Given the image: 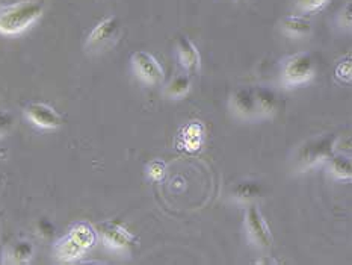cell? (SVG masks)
I'll return each mask as SVG.
<instances>
[{"mask_svg": "<svg viewBox=\"0 0 352 265\" xmlns=\"http://www.w3.org/2000/svg\"><path fill=\"white\" fill-rule=\"evenodd\" d=\"M11 262L14 264H26L34 256V246L29 241H19L17 244H14L11 252Z\"/></svg>", "mask_w": 352, "mask_h": 265, "instance_id": "cell-16", "label": "cell"}, {"mask_svg": "<svg viewBox=\"0 0 352 265\" xmlns=\"http://www.w3.org/2000/svg\"><path fill=\"white\" fill-rule=\"evenodd\" d=\"M252 93H254L257 116H271L272 112H275V109H277V96L272 89L258 87Z\"/></svg>", "mask_w": 352, "mask_h": 265, "instance_id": "cell-12", "label": "cell"}, {"mask_svg": "<svg viewBox=\"0 0 352 265\" xmlns=\"http://www.w3.org/2000/svg\"><path fill=\"white\" fill-rule=\"evenodd\" d=\"M36 231L43 238H50V237H53V233H55V226H53L49 220L43 218L36 223Z\"/></svg>", "mask_w": 352, "mask_h": 265, "instance_id": "cell-23", "label": "cell"}, {"mask_svg": "<svg viewBox=\"0 0 352 265\" xmlns=\"http://www.w3.org/2000/svg\"><path fill=\"white\" fill-rule=\"evenodd\" d=\"M26 117L30 123L41 129H58L63 125V117L45 103H30L26 108Z\"/></svg>", "mask_w": 352, "mask_h": 265, "instance_id": "cell-9", "label": "cell"}, {"mask_svg": "<svg viewBox=\"0 0 352 265\" xmlns=\"http://www.w3.org/2000/svg\"><path fill=\"white\" fill-rule=\"evenodd\" d=\"M148 173H150V176L153 179H156V180L162 179L164 174H165V164L160 162V161L151 162L150 167H148Z\"/></svg>", "mask_w": 352, "mask_h": 265, "instance_id": "cell-24", "label": "cell"}, {"mask_svg": "<svg viewBox=\"0 0 352 265\" xmlns=\"http://www.w3.org/2000/svg\"><path fill=\"white\" fill-rule=\"evenodd\" d=\"M96 242V231L88 223H78L55 247V255L60 262H73L85 255Z\"/></svg>", "mask_w": 352, "mask_h": 265, "instance_id": "cell-2", "label": "cell"}, {"mask_svg": "<svg viewBox=\"0 0 352 265\" xmlns=\"http://www.w3.org/2000/svg\"><path fill=\"white\" fill-rule=\"evenodd\" d=\"M232 105L236 114H239L242 117L257 116L254 93L251 89H237L232 97Z\"/></svg>", "mask_w": 352, "mask_h": 265, "instance_id": "cell-11", "label": "cell"}, {"mask_svg": "<svg viewBox=\"0 0 352 265\" xmlns=\"http://www.w3.org/2000/svg\"><path fill=\"white\" fill-rule=\"evenodd\" d=\"M336 149V136L322 135L318 138H311L298 149L295 155L296 169L305 171L320 162L328 161L334 155Z\"/></svg>", "mask_w": 352, "mask_h": 265, "instance_id": "cell-3", "label": "cell"}, {"mask_svg": "<svg viewBox=\"0 0 352 265\" xmlns=\"http://www.w3.org/2000/svg\"><path fill=\"white\" fill-rule=\"evenodd\" d=\"M336 74H338V78L342 81H351V55L346 56L345 61H342V63L338 65V70H336Z\"/></svg>", "mask_w": 352, "mask_h": 265, "instance_id": "cell-21", "label": "cell"}, {"mask_svg": "<svg viewBox=\"0 0 352 265\" xmlns=\"http://www.w3.org/2000/svg\"><path fill=\"white\" fill-rule=\"evenodd\" d=\"M132 64L138 78L150 85H157L164 79V68L148 52L138 50L132 55Z\"/></svg>", "mask_w": 352, "mask_h": 265, "instance_id": "cell-5", "label": "cell"}, {"mask_svg": "<svg viewBox=\"0 0 352 265\" xmlns=\"http://www.w3.org/2000/svg\"><path fill=\"white\" fill-rule=\"evenodd\" d=\"M175 49H177V58L180 61V65L189 73L198 72L201 58L195 44L188 36H179L177 43H175Z\"/></svg>", "mask_w": 352, "mask_h": 265, "instance_id": "cell-10", "label": "cell"}, {"mask_svg": "<svg viewBox=\"0 0 352 265\" xmlns=\"http://www.w3.org/2000/svg\"><path fill=\"white\" fill-rule=\"evenodd\" d=\"M281 28L287 35L305 36L311 32V23L301 15H287L283 19Z\"/></svg>", "mask_w": 352, "mask_h": 265, "instance_id": "cell-13", "label": "cell"}, {"mask_svg": "<svg viewBox=\"0 0 352 265\" xmlns=\"http://www.w3.org/2000/svg\"><path fill=\"white\" fill-rule=\"evenodd\" d=\"M328 3V0H298V8L302 12H315L320 8H324Z\"/></svg>", "mask_w": 352, "mask_h": 265, "instance_id": "cell-19", "label": "cell"}, {"mask_svg": "<svg viewBox=\"0 0 352 265\" xmlns=\"http://www.w3.org/2000/svg\"><path fill=\"white\" fill-rule=\"evenodd\" d=\"M339 25L345 29H351L352 26V6L351 3H346V6L342 8L339 14Z\"/></svg>", "mask_w": 352, "mask_h": 265, "instance_id": "cell-22", "label": "cell"}, {"mask_svg": "<svg viewBox=\"0 0 352 265\" xmlns=\"http://www.w3.org/2000/svg\"><path fill=\"white\" fill-rule=\"evenodd\" d=\"M233 195L234 199H237L239 202H252L256 200L257 197L262 195V185L258 182L254 180H245L237 184L233 189Z\"/></svg>", "mask_w": 352, "mask_h": 265, "instance_id": "cell-14", "label": "cell"}, {"mask_svg": "<svg viewBox=\"0 0 352 265\" xmlns=\"http://www.w3.org/2000/svg\"><path fill=\"white\" fill-rule=\"evenodd\" d=\"M190 89V81L188 76L180 74L175 76V78L168 83L166 87V96L171 98H180L183 96H186Z\"/></svg>", "mask_w": 352, "mask_h": 265, "instance_id": "cell-17", "label": "cell"}, {"mask_svg": "<svg viewBox=\"0 0 352 265\" xmlns=\"http://www.w3.org/2000/svg\"><path fill=\"white\" fill-rule=\"evenodd\" d=\"M245 224H247V231L251 240L254 241L258 247L267 248L272 244V235L270 227H267L262 214H260V211L254 204H251L247 209V214H245Z\"/></svg>", "mask_w": 352, "mask_h": 265, "instance_id": "cell-7", "label": "cell"}, {"mask_svg": "<svg viewBox=\"0 0 352 265\" xmlns=\"http://www.w3.org/2000/svg\"><path fill=\"white\" fill-rule=\"evenodd\" d=\"M43 15V6L35 2H20L0 10V34L17 35L25 32Z\"/></svg>", "mask_w": 352, "mask_h": 265, "instance_id": "cell-1", "label": "cell"}, {"mask_svg": "<svg viewBox=\"0 0 352 265\" xmlns=\"http://www.w3.org/2000/svg\"><path fill=\"white\" fill-rule=\"evenodd\" d=\"M14 126V117L8 111L0 109V138L11 131Z\"/></svg>", "mask_w": 352, "mask_h": 265, "instance_id": "cell-20", "label": "cell"}, {"mask_svg": "<svg viewBox=\"0 0 352 265\" xmlns=\"http://www.w3.org/2000/svg\"><path fill=\"white\" fill-rule=\"evenodd\" d=\"M103 242L112 250H129L135 246V237L127 229L116 222H108L98 226Z\"/></svg>", "mask_w": 352, "mask_h": 265, "instance_id": "cell-8", "label": "cell"}, {"mask_svg": "<svg viewBox=\"0 0 352 265\" xmlns=\"http://www.w3.org/2000/svg\"><path fill=\"white\" fill-rule=\"evenodd\" d=\"M201 141H203L201 125H198V123L189 125L185 129V132H183V142H185V146L190 150H195L201 146Z\"/></svg>", "mask_w": 352, "mask_h": 265, "instance_id": "cell-18", "label": "cell"}, {"mask_svg": "<svg viewBox=\"0 0 352 265\" xmlns=\"http://www.w3.org/2000/svg\"><path fill=\"white\" fill-rule=\"evenodd\" d=\"M330 173L338 179H349L352 176V165L349 158L343 155H333L330 159Z\"/></svg>", "mask_w": 352, "mask_h": 265, "instance_id": "cell-15", "label": "cell"}, {"mask_svg": "<svg viewBox=\"0 0 352 265\" xmlns=\"http://www.w3.org/2000/svg\"><path fill=\"white\" fill-rule=\"evenodd\" d=\"M313 73H315V64L309 53H296L283 67V82L287 87L302 85L313 78Z\"/></svg>", "mask_w": 352, "mask_h": 265, "instance_id": "cell-4", "label": "cell"}, {"mask_svg": "<svg viewBox=\"0 0 352 265\" xmlns=\"http://www.w3.org/2000/svg\"><path fill=\"white\" fill-rule=\"evenodd\" d=\"M120 20L117 15H109L100 23H97L94 29L91 30L87 40V49L98 50L104 47L106 44L111 43L120 32Z\"/></svg>", "mask_w": 352, "mask_h": 265, "instance_id": "cell-6", "label": "cell"}]
</instances>
